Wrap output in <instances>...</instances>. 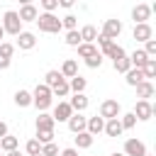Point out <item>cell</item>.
I'll use <instances>...</instances> for the list:
<instances>
[{
    "label": "cell",
    "instance_id": "3",
    "mask_svg": "<svg viewBox=\"0 0 156 156\" xmlns=\"http://www.w3.org/2000/svg\"><path fill=\"white\" fill-rule=\"evenodd\" d=\"M2 29H5V34H20L22 32V20H20V15L15 12V10H7L5 12V17H2Z\"/></svg>",
    "mask_w": 156,
    "mask_h": 156
},
{
    "label": "cell",
    "instance_id": "43",
    "mask_svg": "<svg viewBox=\"0 0 156 156\" xmlns=\"http://www.w3.org/2000/svg\"><path fill=\"white\" fill-rule=\"evenodd\" d=\"M61 156H78V149H63Z\"/></svg>",
    "mask_w": 156,
    "mask_h": 156
},
{
    "label": "cell",
    "instance_id": "20",
    "mask_svg": "<svg viewBox=\"0 0 156 156\" xmlns=\"http://www.w3.org/2000/svg\"><path fill=\"white\" fill-rule=\"evenodd\" d=\"M68 105H71V110H73V112H83V110L88 107V98H85L83 93H76V95L68 100Z\"/></svg>",
    "mask_w": 156,
    "mask_h": 156
},
{
    "label": "cell",
    "instance_id": "51",
    "mask_svg": "<svg viewBox=\"0 0 156 156\" xmlns=\"http://www.w3.org/2000/svg\"><path fill=\"white\" fill-rule=\"evenodd\" d=\"M37 156H44V154H37Z\"/></svg>",
    "mask_w": 156,
    "mask_h": 156
},
{
    "label": "cell",
    "instance_id": "17",
    "mask_svg": "<svg viewBox=\"0 0 156 156\" xmlns=\"http://www.w3.org/2000/svg\"><path fill=\"white\" fill-rule=\"evenodd\" d=\"M58 73H61L63 78H73V76H78V61H76V58H66Z\"/></svg>",
    "mask_w": 156,
    "mask_h": 156
},
{
    "label": "cell",
    "instance_id": "19",
    "mask_svg": "<svg viewBox=\"0 0 156 156\" xmlns=\"http://www.w3.org/2000/svg\"><path fill=\"white\" fill-rule=\"evenodd\" d=\"M17 15H20V20H22V22H34V20L39 17V12H37V7H34V5H22Z\"/></svg>",
    "mask_w": 156,
    "mask_h": 156
},
{
    "label": "cell",
    "instance_id": "12",
    "mask_svg": "<svg viewBox=\"0 0 156 156\" xmlns=\"http://www.w3.org/2000/svg\"><path fill=\"white\" fill-rule=\"evenodd\" d=\"M85 117L80 115V112H73L71 117H68V129L73 132V134H78V132H85Z\"/></svg>",
    "mask_w": 156,
    "mask_h": 156
},
{
    "label": "cell",
    "instance_id": "4",
    "mask_svg": "<svg viewBox=\"0 0 156 156\" xmlns=\"http://www.w3.org/2000/svg\"><path fill=\"white\" fill-rule=\"evenodd\" d=\"M154 112H156V107H154L149 100H139V102H136V107H134V117H136V119H144V122H146V119H151V117H154Z\"/></svg>",
    "mask_w": 156,
    "mask_h": 156
},
{
    "label": "cell",
    "instance_id": "1",
    "mask_svg": "<svg viewBox=\"0 0 156 156\" xmlns=\"http://www.w3.org/2000/svg\"><path fill=\"white\" fill-rule=\"evenodd\" d=\"M51 98H54V95H51V88L44 85V83H39V85L34 88V93H32V105L44 112V110L51 105Z\"/></svg>",
    "mask_w": 156,
    "mask_h": 156
},
{
    "label": "cell",
    "instance_id": "28",
    "mask_svg": "<svg viewBox=\"0 0 156 156\" xmlns=\"http://www.w3.org/2000/svg\"><path fill=\"white\" fill-rule=\"evenodd\" d=\"M85 85H88V83H85V78H83V76H73V78L68 80V88H71L73 93H83V90H85Z\"/></svg>",
    "mask_w": 156,
    "mask_h": 156
},
{
    "label": "cell",
    "instance_id": "2",
    "mask_svg": "<svg viewBox=\"0 0 156 156\" xmlns=\"http://www.w3.org/2000/svg\"><path fill=\"white\" fill-rule=\"evenodd\" d=\"M34 22L39 24V29H41V32H49V34H56V32H61V29H63V27H61V20H58L54 12H44V15H39Z\"/></svg>",
    "mask_w": 156,
    "mask_h": 156
},
{
    "label": "cell",
    "instance_id": "11",
    "mask_svg": "<svg viewBox=\"0 0 156 156\" xmlns=\"http://www.w3.org/2000/svg\"><path fill=\"white\" fill-rule=\"evenodd\" d=\"M71 115H73L71 105H68V102H58L51 117H54V122H68V117H71Z\"/></svg>",
    "mask_w": 156,
    "mask_h": 156
},
{
    "label": "cell",
    "instance_id": "40",
    "mask_svg": "<svg viewBox=\"0 0 156 156\" xmlns=\"http://www.w3.org/2000/svg\"><path fill=\"white\" fill-rule=\"evenodd\" d=\"M39 144H49V141H54V132H37V136H34Z\"/></svg>",
    "mask_w": 156,
    "mask_h": 156
},
{
    "label": "cell",
    "instance_id": "35",
    "mask_svg": "<svg viewBox=\"0 0 156 156\" xmlns=\"http://www.w3.org/2000/svg\"><path fill=\"white\" fill-rule=\"evenodd\" d=\"M66 44H68V46H78V44H83V41H80L78 29H71V32L66 34Z\"/></svg>",
    "mask_w": 156,
    "mask_h": 156
},
{
    "label": "cell",
    "instance_id": "44",
    "mask_svg": "<svg viewBox=\"0 0 156 156\" xmlns=\"http://www.w3.org/2000/svg\"><path fill=\"white\" fill-rule=\"evenodd\" d=\"M58 5H61V7H73L76 0H58Z\"/></svg>",
    "mask_w": 156,
    "mask_h": 156
},
{
    "label": "cell",
    "instance_id": "53",
    "mask_svg": "<svg viewBox=\"0 0 156 156\" xmlns=\"http://www.w3.org/2000/svg\"><path fill=\"white\" fill-rule=\"evenodd\" d=\"M146 156H149V154H146Z\"/></svg>",
    "mask_w": 156,
    "mask_h": 156
},
{
    "label": "cell",
    "instance_id": "29",
    "mask_svg": "<svg viewBox=\"0 0 156 156\" xmlns=\"http://www.w3.org/2000/svg\"><path fill=\"white\" fill-rule=\"evenodd\" d=\"M76 49H78V56H83V58H88V56L98 54V46H95V44H85V41H83V44H78Z\"/></svg>",
    "mask_w": 156,
    "mask_h": 156
},
{
    "label": "cell",
    "instance_id": "45",
    "mask_svg": "<svg viewBox=\"0 0 156 156\" xmlns=\"http://www.w3.org/2000/svg\"><path fill=\"white\" fill-rule=\"evenodd\" d=\"M5 134H7V124H5V122H2V119H0V139H2V136H5Z\"/></svg>",
    "mask_w": 156,
    "mask_h": 156
},
{
    "label": "cell",
    "instance_id": "18",
    "mask_svg": "<svg viewBox=\"0 0 156 156\" xmlns=\"http://www.w3.org/2000/svg\"><path fill=\"white\" fill-rule=\"evenodd\" d=\"M102 129H105V119H102V117H90V119L85 122V132H88V134H93V136H95V134H100Z\"/></svg>",
    "mask_w": 156,
    "mask_h": 156
},
{
    "label": "cell",
    "instance_id": "31",
    "mask_svg": "<svg viewBox=\"0 0 156 156\" xmlns=\"http://www.w3.org/2000/svg\"><path fill=\"white\" fill-rule=\"evenodd\" d=\"M141 73H144V78H146V80H149V78H156V58H149V61L144 63Z\"/></svg>",
    "mask_w": 156,
    "mask_h": 156
},
{
    "label": "cell",
    "instance_id": "30",
    "mask_svg": "<svg viewBox=\"0 0 156 156\" xmlns=\"http://www.w3.org/2000/svg\"><path fill=\"white\" fill-rule=\"evenodd\" d=\"M112 63H115V71H117V73H127V71L132 68V63H129V56H122V58H115Z\"/></svg>",
    "mask_w": 156,
    "mask_h": 156
},
{
    "label": "cell",
    "instance_id": "52",
    "mask_svg": "<svg viewBox=\"0 0 156 156\" xmlns=\"http://www.w3.org/2000/svg\"><path fill=\"white\" fill-rule=\"evenodd\" d=\"M0 156H2V151H0Z\"/></svg>",
    "mask_w": 156,
    "mask_h": 156
},
{
    "label": "cell",
    "instance_id": "16",
    "mask_svg": "<svg viewBox=\"0 0 156 156\" xmlns=\"http://www.w3.org/2000/svg\"><path fill=\"white\" fill-rule=\"evenodd\" d=\"M107 136H119L124 129H122V124H119V117H112V119H105V129H102Z\"/></svg>",
    "mask_w": 156,
    "mask_h": 156
},
{
    "label": "cell",
    "instance_id": "25",
    "mask_svg": "<svg viewBox=\"0 0 156 156\" xmlns=\"http://www.w3.org/2000/svg\"><path fill=\"white\" fill-rule=\"evenodd\" d=\"M15 105H17V107H29V105H32V93L17 90V93H15Z\"/></svg>",
    "mask_w": 156,
    "mask_h": 156
},
{
    "label": "cell",
    "instance_id": "24",
    "mask_svg": "<svg viewBox=\"0 0 156 156\" xmlns=\"http://www.w3.org/2000/svg\"><path fill=\"white\" fill-rule=\"evenodd\" d=\"M93 139H95L93 134L78 132V134H76V146H78V149H90V146H93Z\"/></svg>",
    "mask_w": 156,
    "mask_h": 156
},
{
    "label": "cell",
    "instance_id": "47",
    "mask_svg": "<svg viewBox=\"0 0 156 156\" xmlns=\"http://www.w3.org/2000/svg\"><path fill=\"white\" fill-rule=\"evenodd\" d=\"M7 156H22V154H20V151L15 149V151H7Z\"/></svg>",
    "mask_w": 156,
    "mask_h": 156
},
{
    "label": "cell",
    "instance_id": "38",
    "mask_svg": "<svg viewBox=\"0 0 156 156\" xmlns=\"http://www.w3.org/2000/svg\"><path fill=\"white\" fill-rule=\"evenodd\" d=\"M144 44H146V46H144V54H146L149 58H154V56H156V39H146Z\"/></svg>",
    "mask_w": 156,
    "mask_h": 156
},
{
    "label": "cell",
    "instance_id": "21",
    "mask_svg": "<svg viewBox=\"0 0 156 156\" xmlns=\"http://www.w3.org/2000/svg\"><path fill=\"white\" fill-rule=\"evenodd\" d=\"M78 34H80V41H85V44H93V41L98 39V29H95L93 24H85Z\"/></svg>",
    "mask_w": 156,
    "mask_h": 156
},
{
    "label": "cell",
    "instance_id": "39",
    "mask_svg": "<svg viewBox=\"0 0 156 156\" xmlns=\"http://www.w3.org/2000/svg\"><path fill=\"white\" fill-rule=\"evenodd\" d=\"M41 154H44V156H56V154H58V146H56L54 141H49V144H41Z\"/></svg>",
    "mask_w": 156,
    "mask_h": 156
},
{
    "label": "cell",
    "instance_id": "5",
    "mask_svg": "<svg viewBox=\"0 0 156 156\" xmlns=\"http://www.w3.org/2000/svg\"><path fill=\"white\" fill-rule=\"evenodd\" d=\"M119 102L117 100H105L102 105H100V117L102 119H112V117H119Z\"/></svg>",
    "mask_w": 156,
    "mask_h": 156
},
{
    "label": "cell",
    "instance_id": "7",
    "mask_svg": "<svg viewBox=\"0 0 156 156\" xmlns=\"http://www.w3.org/2000/svg\"><path fill=\"white\" fill-rule=\"evenodd\" d=\"M119 34H122V22H119V20H107L105 27H102V37H107V39H117Z\"/></svg>",
    "mask_w": 156,
    "mask_h": 156
},
{
    "label": "cell",
    "instance_id": "50",
    "mask_svg": "<svg viewBox=\"0 0 156 156\" xmlns=\"http://www.w3.org/2000/svg\"><path fill=\"white\" fill-rule=\"evenodd\" d=\"M112 156H124V154H117V151H115V154H112Z\"/></svg>",
    "mask_w": 156,
    "mask_h": 156
},
{
    "label": "cell",
    "instance_id": "46",
    "mask_svg": "<svg viewBox=\"0 0 156 156\" xmlns=\"http://www.w3.org/2000/svg\"><path fill=\"white\" fill-rule=\"evenodd\" d=\"M10 66V58H5V56H0V68H7Z\"/></svg>",
    "mask_w": 156,
    "mask_h": 156
},
{
    "label": "cell",
    "instance_id": "10",
    "mask_svg": "<svg viewBox=\"0 0 156 156\" xmlns=\"http://www.w3.org/2000/svg\"><path fill=\"white\" fill-rule=\"evenodd\" d=\"M134 39L136 41H146V39H151L154 37V29L149 27V22H141V24H134Z\"/></svg>",
    "mask_w": 156,
    "mask_h": 156
},
{
    "label": "cell",
    "instance_id": "32",
    "mask_svg": "<svg viewBox=\"0 0 156 156\" xmlns=\"http://www.w3.org/2000/svg\"><path fill=\"white\" fill-rule=\"evenodd\" d=\"M119 124H122V129H132V127L136 124V117H134V112H127V115H122V117H119Z\"/></svg>",
    "mask_w": 156,
    "mask_h": 156
},
{
    "label": "cell",
    "instance_id": "9",
    "mask_svg": "<svg viewBox=\"0 0 156 156\" xmlns=\"http://www.w3.org/2000/svg\"><path fill=\"white\" fill-rule=\"evenodd\" d=\"M102 54H105V56H110L112 61H115V58L127 56V51H124L119 44H115V41H105V44H102Z\"/></svg>",
    "mask_w": 156,
    "mask_h": 156
},
{
    "label": "cell",
    "instance_id": "8",
    "mask_svg": "<svg viewBox=\"0 0 156 156\" xmlns=\"http://www.w3.org/2000/svg\"><path fill=\"white\" fill-rule=\"evenodd\" d=\"M149 17H151V7L149 5H136L134 10H132V20H134V24H141V22H149Z\"/></svg>",
    "mask_w": 156,
    "mask_h": 156
},
{
    "label": "cell",
    "instance_id": "37",
    "mask_svg": "<svg viewBox=\"0 0 156 156\" xmlns=\"http://www.w3.org/2000/svg\"><path fill=\"white\" fill-rule=\"evenodd\" d=\"M27 154H29V156H37V154H41V144H39L37 139H29V141H27Z\"/></svg>",
    "mask_w": 156,
    "mask_h": 156
},
{
    "label": "cell",
    "instance_id": "33",
    "mask_svg": "<svg viewBox=\"0 0 156 156\" xmlns=\"http://www.w3.org/2000/svg\"><path fill=\"white\" fill-rule=\"evenodd\" d=\"M85 66H88V68H100V66H102V54L98 51V54L88 56V58H85Z\"/></svg>",
    "mask_w": 156,
    "mask_h": 156
},
{
    "label": "cell",
    "instance_id": "41",
    "mask_svg": "<svg viewBox=\"0 0 156 156\" xmlns=\"http://www.w3.org/2000/svg\"><path fill=\"white\" fill-rule=\"evenodd\" d=\"M12 54H15V46H12V44H7V41H2V44H0V56L10 58Z\"/></svg>",
    "mask_w": 156,
    "mask_h": 156
},
{
    "label": "cell",
    "instance_id": "36",
    "mask_svg": "<svg viewBox=\"0 0 156 156\" xmlns=\"http://www.w3.org/2000/svg\"><path fill=\"white\" fill-rule=\"evenodd\" d=\"M76 24H78V17H76V15H66V17L61 20V27H66L68 32H71V29H76Z\"/></svg>",
    "mask_w": 156,
    "mask_h": 156
},
{
    "label": "cell",
    "instance_id": "26",
    "mask_svg": "<svg viewBox=\"0 0 156 156\" xmlns=\"http://www.w3.org/2000/svg\"><path fill=\"white\" fill-rule=\"evenodd\" d=\"M68 93H71V88H68V80H66V78H61V80L51 88V95H58V98H66Z\"/></svg>",
    "mask_w": 156,
    "mask_h": 156
},
{
    "label": "cell",
    "instance_id": "6",
    "mask_svg": "<svg viewBox=\"0 0 156 156\" xmlns=\"http://www.w3.org/2000/svg\"><path fill=\"white\" fill-rule=\"evenodd\" d=\"M124 156H146V146L139 139H127L124 141Z\"/></svg>",
    "mask_w": 156,
    "mask_h": 156
},
{
    "label": "cell",
    "instance_id": "13",
    "mask_svg": "<svg viewBox=\"0 0 156 156\" xmlns=\"http://www.w3.org/2000/svg\"><path fill=\"white\" fill-rule=\"evenodd\" d=\"M17 46L24 49V51H27V49H34V46H37V37H34L32 32H20V34H17Z\"/></svg>",
    "mask_w": 156,
    "mask_h": 156
},
{
    "label": "cell",
    "instance_id": "22",
    "mask_svg": "<svg viewBox=\"0 0 156 156\" xmlns=\"http://www.w3.org/2000/svg\"><path fill=\"white\" fill-rule=\"evenodd\" d=\"M149 61V56L144 54V49H136L132 56H129V63H132V68H144V63Z\"/></svg>",
    "mask_w": 156,
    "mask_h": 156
},
{
    "label": "cell",
    "instance_id": "14",
    "mask_svg": "<svg viewBox=\"0 0 156 156\" xmlns=\"http://www.w3.org/2000/svg\"><path fill=\"white\" fill-rule=\"evenodd\" d=\"M136 88V98H141V100H146V98H154V93H156V88H154V83L151 80H141L139 85H134Z\"/></svg>",
    "mask_w": 156,
    "mask_h": 156
},
{
    "label": "cell",
    "instance_id": "15",
    "mask_svg": "<svg viewBox=\"0 0 156 156\" xmlns=\"http://www.w3.org/2000/svg\"><path fill=\"white\" fill-rule=\"evenodd\" d=\"M54 117L51 115H46V112H41L39 117H37V132H54Z\"/></svg>",
    "mask_w": 156,
    "mask_h": 156
},
{
    "label": "cell",
    "instance_id": "42",
    "mask_svg": "<svg viewBox=\"0 0 156 156\" xmlns=\"http://www.w3.org/2000/svg\"><path fill=\"white\" fill-rule=\"evenodd\" d=\"M41 5H44L46 12H54V10L58 7V0H41Z\"/></svg>",
    "mask_w": 156,
    "mask_h": 156
},
{
    "label": "cell",
    "instance_id": "27",
    "mask_svg": "<svg viewBox=\"0 0 156 156\" xmlns=\"http://www.w3.org/2000/svg\"><path fill=\"white\" fill-rule=\"evenodd\" d=\"M17 149V136H10V134H5L2 139H0V151H15Z\"/></svg>",
    "mask_w": 156,
    "mask_h": 156
},
{
    "label": "cell",
    "instance_id": "48",
    "mask_svg": "<svg viewBox=\"0 0 156 156\" xmlns=\"http://www.w3.org/2000/svg\"><path fill=\"white\" fill-rule=\"evenodd\" d=\"M20 2H22V5H32V0H20Z\"/></svg>",
    "mask_w": 156,
    "mask_h": 156
},
{
    "label": "cell",
    "instance_id": "34",
    "mask_svg": "<svg viewBox=\"0 0 156 156\" xmlns=\"http://www.w3.org/2000/svg\"><path fill=\"white\" fill-rule=\"evenodd\" d=\"M44 78H46V80H44V85H49V88H54V85H56V83H58V80H61L63 76H61L58 71H49V73H46Z\"/></svg>",
    "mask_w": 156,
    "mask_h": 156
},
{
    "label": "cell",
    "instance_id": "49",
    "mask_svg": "<svg viewBox=\"0 0 156 156\" xmlns=\"http://www.w3.org/2000/svg\"><path fill=\"white\" fill-rule=\"evenodd\" d=\"M2 37H5V29H2V24H0V39H2Z\"/></svg>",
    "mask_w": 156,
    "mask_h": 156
},
{
    "label": "cell",
    "instance_id": "23",
    "mask_svg": "<svg viewBox=\"0 0 156 156\" xmlns=\"http://www.w3.org/2000/svg\"><path fill=\"white\" fill-rule=\"evenodd\" d=\"M124 76H127V85H139L141 80H146L144 73H141V68H129Z\"/></svg>",
    "mask_w": 156,
    "mask_h": 156
}]
</instances>
